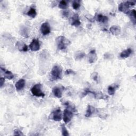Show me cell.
Instances as JSON below:
<instances>
[{
  "mask_svg": "<svg viewBox=\"0 0 136 136\" xmlns=\"http://www.w3.org/2000/svg\"><path fill=\"white\" fill-rule=\"evenodd\" d=\"M62 69L59 65H55L52 68L50 73L49 79L50 81H54L62 78Z\"/></svg>",
  "mask_w": 136,
  "mask_h": 136,
  "instance_id": "obj_1",
  "label": "cell"
},
{
  "mask_svg": "<svg viewBox=\"0 0 136 136\" xmlns=\"http://www.w3.org/2000/svg\"><path fill=\"white\" fill-rule=\"evenodd\" d=\"M57 46L59 49L64 50L66 48L67 46L70 44V42L63 36H60L56 39Z\"/></svg>",
  "mask_w": 136,
  "mask_h": 136,
  "instance_id": "obj_2",
  "label": "cell"
},
{
  "mask_svg": "<svg viewBox=\"0 0 136 136\" xmlns=\"http://www.w3.org/2000/svg\"><path fill=\"white\" fill-rule=\"evenodd\" d=\"M135 5V2L132 1H127L121 3L118 5V10L120 12L127 14L130 10L129 8Z\"/></svg>",
  "mask_w": 136,
  "mask_h": 136,
  "instance_id": "obj_3",
  "label": "cell"
},
{
  "mask_svg": "<svg viewBox=\"0 0 136 136\" xmlns=\"http://www.w3.org/2000/svg\"><path fill=\"white\" fill-rule=\"evenodd\" d=\"M42 85L41 83H37L31 88V92L32 94L36 97H44L45 96L44 93L42 91L41 89Z\"/></svg>",
  "mask_w": 136,
  "mask_h": 136,
  "instance_id": "obj_4",
  "label": "cell"
},
{
  "mask_svg": "<svg viewBox=\"0 0 136 136\" xmlns=\"http://www.w3.org/2000/svg\"><path fill=\"white\" fill-rule=\"evenodd\" d=\"M62 117V116L61 111L59 108L51 113L49 116V119H51V120H53L57 122L60 121L61 120Z\"/></svg>",
  "mask_w": 136,
  "mask_h": 136,
  "instance_id": "obj_5",
  "label": "cell"
},
{
  "mask_svg": "<svg viewBox=\"0 0 136 136\" xmlns=\"http://www.w3.org/2000/svg\"><path fill=\"white\" fill-rule=\"evenodd\" d=\"M73 116V112L71 110L65 109L63 111V120L65 123H69L71 121Z\"/></svg>",
  "mask_w": 136,
  "mask_h": 136,
  "instance_id": "obj_6",
  "label": "cell"
},
{
  "mask_svg": "<svg viewBox=\"0 0 136 136\" xmlns=\"http://www.w3.org/2000/svg\"><path fill=\"white\" fill-rule=\"evenodd\" d=\"M40 30L43 35L45 36L48 35V34L50 32V27L49 24L47 22L43 23L41 25Z\"/></svg>",
  "mask_w": 136,
  "mask_h": 136,
  "instance_id": "obj_7",
  "label": "cell"
},
{
  "mask_svg": "<svg viewBox=\"0 0 136 136\" xmlns=\"http://www.w3.org/2000/svg\"><path fill=\"white\" fill-rule=\"evenodd\" d=\"M29 47L32 51L38 50L40 49V44L39 41L37 39H33L29 45Z\"/></svg>",
  "mask_w": 136,
  "mask_h": 136,
  "instance_id": "obj_8",
  "label": "cell"
},
{
  "mask_svg": "<svg viewBox=\"0 0 136 136\" xmlns=\"http://www.w3.org/2000/svg\"><path fill=\"white\" fill-rule=\"evenodd\" d=\"M64 87H55L53 88L52 93L53 95L58 98H60L62 96V92L64 89Z\"/></svg>",
  "mask_w": 136,
  "mask_h": 136,
  "instance_id": "obj_9",
  "label": "cell"
},
{
  "mask_svg": "<svg viewBox=\"0 0 136 136\" xmlns=\"http://www.w3.org/2000/svg\"><path fill=\"white\" fill-rule=\"evenodd\" d=\"M88 59L89 62L91 64L94 63L96 61V60H97V55L95 50H92L89 53L88 55Z\"/></svg>",
  "mask_w": 136,
  "mask_h": 136,
  "instance_id": "obj_10",
  "label": "cell"
},
{
  "mask_svg": "<svg viewBox=\"0 0 136 136\" xmlns=\"http://www.w3.org/2000/svg\"><path fill=\"white\" fill-rule=\"evenodd\" d=\"M15 46L20 52H27L28 50L27 45L22 42H17L15 44Z\"/></svg>",
  "mask_w": 136,
  "mask_h": 136,
  "instance_id": "obj_11",
  "label": "cell"
},
{
  "mask_svg": "<svg viewBox=\"0 0 136 136\" xmlns=\"http://www.w3.org/2000/svg\"><path fill=\"white\" fill-rule=\"evenodd\" d=\"M25 80L23 79H21L17 81L15 83V88L17 91H20L24 89L25 86Z\"/></svg>",
  "mask_w": 136,
  "mask_h": 136,
  "instance_id": "obj_12",
  "label": "cell"
},
{
  "mask_svg": "<svg viewBox=\"0 0 136 136\" xmlns=\"http://www.w3.org/2000/svg\"><path fill=\"white\" fill-rule=\"evenodd\" d=\"M110 31L113 35H115V36L120 35V34L121 32V28L118 26H116V25L112 26L110 28Z\"/></svg>",
  "mask_w": 136,
  "mask_h": 136,
  "instance_id": "obj_13",
  "label": "cell"
},
{
  "mask_svg": "<svg viewBox=\"0 0 136 136\" xmlns=\"http://www.w3.org/2000/svg\"><path fill=\"white\" fill-rule=\"evenodd\" d=\"M71 25L75 27H78L81 25V22L79 20V15L78 14H75L73 15L71 18Z\"/></svg>",
  "mask_w": 136,
  "mask_h": 136,
  "instance_id": "obj_14",
  "label": "cell"
},
{
  "mask_svg": "<svg viewBox=\"0 0 136 136\" xmlns=\"http://www.w3.org/2000/svg\"><path fill=\"white\" fill-rule=\"evenodd\" d=\"M96 20L99 22L106 24L108 21V17L107 16L103 15L101 14H99L96 16Z\"/></svg>",
  "mask_w": 136,
  "mask_h": 136,
  "instance_id": "obj_15",
  "label": "cell"
},
{
  "mask_svg": "<svg viewBox=\"0 0 136 136\" xmlns=\"http://www.w3.org/2000/svg\"><path fill=\"white\" fill-rule=\"evenodd\" d=\"M90 94H92L94 95V97L96 99H107V96H105L103 94V93H96L95 92H92L90 90Z\"/></svg>",
  "mask_w": 136,
  "mask_h": 136,
  "instance_id": "obj_16",
  "label": "cell"
},
{
  "mask_svg": "<svg viewBox=\"0 0 136 136\" xmlns=\"http://www.w3.org/2000/svg\"><path fill=\"white\" fill-rule=\"evenodd\" d=\"M64 103L63 104L66 107V109L71 110L73 112H75L77 111V110L76 109L75 106L73 104H72L70 101H64Z\"/></svg>",
  "mask_w": 136,
  "mask_h": 136,
  "instance_id": "obj_17",
  "label": "cell"
},
{
  "mask_svg": "<svg viewBox=\"0 0 136 136\" xmlns=\"http://www.w3.org/2000/svg\"><path fill=\"white\" fill-rule=\"evenodd\" d=\"M118 87H119L118 85H116V84L111 85V86H109L107 88L108 94L110 95H113Z\"/></svg>",
  "mask_w": 136,
  "mask_h": 136,
  "instance_id": "obj_18",
  "label": "cell"
},
{
  "mask_svg": "<svg viewBox=\"0 0 136 136\" xmlns=\"http://www.w3.org/2000/svg\"><path fill=\"white\" fill-rule=\"evenodd\" d=\"M96 111V109L95 107L91 105H88L87 107V109L86 111V114H85V116L87 117H90Z\"/></svg>",
  "mask_w": 136,
  "mask_h": 136,
  "instance_id": "obj_19",
  "label": "cell"
},
{
  "mask_svg": "<svg viewBox=\"0 0 136 136\" xmlns=\"http://www.w3.org/2000/svg\"><path fill=\"white\" fill-rule=\"evenodd\" d=\"M132 53V50L131 48H128L123 50L120 54V57L123 59L128 58Z\"/></svg>",
  "mask_w": 136,
  "mask_h": 136,
  "instance_id": "obj_20",
  "label": "cell"
},
{
  "mask_svg": "<svg viewBox=\"0 0 136 136\" xmlns=\"http://www.w3.org/2000/svg\"><path fill=\"white\" fill-rule=\"evenodd\" d=\"M127 14L129 16L131 20V21L133 22L134 25L135 24L136 19H135V10H130L129 12L127 13Z\"/></svg>",
  "mask_w": 136,
  "mask_h": 136,
  "instance_id": "obj_21",
  "label": "cell"
},
{
  "mask_svg": "<svg viewBox=\"0 0 136 136\" xmlns=\"http://www.w3.org/2000/svg\"><path fill=\"white\" fill-rule=\"evenodd\" d=\"M1 70L4 71V75L5 78L9 80H11L14 78L13 74L9 70H5V69H3L2 67H1Z\"/></svg>",
  "mask_w": 136,
  "mask_h": 136,
  "instance_id": "obj_22",
  "label": "cell"
},
{
  "mask_svg": "<svg viewBox=\"0 0 136 136\" xmlns=\"http://www.w3.org/2000/svg\"><path fill=\"white\" fill-rule=\"evenodd\" d=\"M27 15L31 17V18H34L37 15V12H36V9L33 8H31L30 9V10L28 11Z\"/></svg>",
  "mask_w": 136,
  "mask_h": 136,
  "instance_id": "obj_23",
  "label": "cell"
},
{
  "mask_svg": "<svg viewBox=\"0 0 136 136\" xmlns=\"http://www.w3.org/2000/svg\"><path fill=\"white\" fill-rule=\"evenodd\" d=\"M61 131H62V134L63 136H68L69 135V131H67L66 128L65 127V125L64 124H61Z\"/></svg>",
  "mask_w": 136,
  "mask_h": 136,
  "instance_id": "obj_24",
  "label": "cell"
},
{
  "mask_svg": "<svg viewBox=\"0 0 136 136\" xmlns=\"http://www.w3.org/2000/svg\"><path fill=\"white\" fill-rule=\"evenodd\" d=\"M84 56H85V54L83 52H81V51H79V52H77L76 53L75 58V59L76 60H81L82 58H83V57Z\"/></svg>",
  "mask_w": 136,
  "mask_h": 136,
  "instance_id": "obj_25",
  "label": "cell"
},
{
  "mask_svg": "<svg viewBox=\"0 0 136 136\" xmlns=\"http://www.w3.org/2000/svg\"><path fill=\"white\" fill-rule=\"evenodd\" d=\"M68 7L67 3L65 1H61L59 4V8L61 9H66Z\"/></svg>",
  "mask_w": 136,
  "mask_h": 136,
  "instance_id": "obj_26",
  "label": "cell"
},
{
  "mask_svg": "<svg viewBox=\"0 0 136 136\" xmlns=\"http://www.w3.org/2000/svg\"><path fill=\"white\" fill-rule=\"evenodd\" d=\"M21 35L25 37H27L28 36V30L26 27H22L20 29Z\"/></svg>",
  "mask_w": 136,
  "mask_h": 136,
  "instance_id": "obj_27",
  "label": "cell"
},
{
  "mask_svg": "<svg viewBox=\"0 0 136 136\" xmlns=\"http://www.w3.org/2000/svg\"><path fill=\"white\" fill-rule=\"evenodd\" d=\"M80 6H81V4H80V1H73V2L72 3V7H73V9L77 10L80 8Z\"/></svg>",
  "mask_w": 136,
  "mask_h": 136,
  "instance_id": "obj_28",
  "label": "cell"
},
{
  "mask_svg": "<svg viewBox=\"0 0 136 136\" xmlns=\"http://www.w3.org/2000/svg\"><path fill=\"white\" fill-rule=\"evenodd\" d=\"M91 77L95 81H96V82H99V77L98 76V74L96 72H94V73H93V74L91 76Z\"/></svg>",
  "mask_w": 136,
  "mask_h": 136,
  "instance_id": "obj_29",
  "label": "cell"
},
{
  "mask_svg": "<svg viewBox=\"0 0 136 136\" xmlns=\"http://www.w3.org/2000/svg\"><path fill=\"white\" fill-rule=\"evenodd\" d=\"M13 135H24L22 132L19 129H15L14 130Z\"/></svg>",
  "mask_w": 136,
  "mask_h": 136,
  "instance_id": "obj_30",
  "label": "cell"
},
{
  "mask_svg": "<svg viewBox=\"0 0 136 136\" xmlns=\"http://www.w3.org/2000/svg\"><path fill=\"white\" fill-rule=\"evenodd\" d=\"M65 74L66 75H75L76 73L75 71H73V70H71V69H67L65 71Z\"/></svg>",
  "mask_w": 136,
  "mask_h": 136,
  "instance_id": "obj_31",
  "label": "cell"
},
{
  "mask_svg": "<svg viewBox=\"0 0 136 136\" xmlns=\"http://www.w3.org/2000/svg\"><path fill=\"white\" fill-rule=\"evenodd\" d=\"M5 83V79L3 77H1L0 79V86H1V88H2L3 86V85Z\"/></svg>",
  "mask_w": 136,
  "mask_h": 136,
  "instance_id": "obj_32",
  "label": "cell"
},
{
  "mask_svg": "<svg viewBox=\"0 0 136 136\" xmlns=\"http://www.w3.org/2000/svg\"><path fill=\"white\" fill-rule=\"evenodd\" d=\"M63 15L65 17H67L69 15V11H64L63 12Z\"/></svg>",
  "mask_w": 136,
  "mask_h": 136,
  "instance_id": "obj_33",
  "label": "cell"
}]
</instances>
